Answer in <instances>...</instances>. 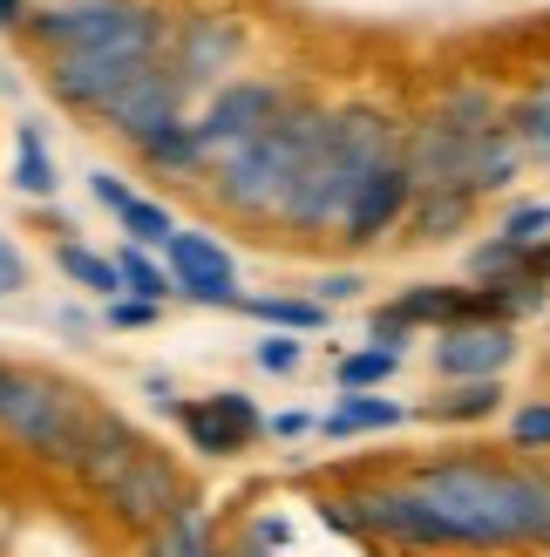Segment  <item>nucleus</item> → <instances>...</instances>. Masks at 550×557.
I'll use <instances>...</instances> for the list:
<instances>
[{
    "label": "nucleus",
    "mask_w": 550,
    "mask_h": 557,
    "mask_svg": "<svg viewBox=\"0 0 550 557\" xmlns=\"http://www.w3.org/2000/svg\"><path fill=\"white\" fill-rule=\"evenodd\" d=\"M136 157H143V171H157V177H204L211 171V157L198 144V129H190V116L171 123V129H157L150 144H136Z\"/></svg>",
    "instance_id": "aec40b11"
},
{
    "label": "nucleus",
    "mask_w": 550,
    "mask_h": 557,
    "mask_svg": "<svg viewBox=\"0 0 550 557\" xmlns=\"http://www.w3.org/2000/svg\"><path fill=\"white\" fill-rule=\"evenodd\" d=\"M184 102H190V96L177 89V75L163 69V54H157V62H143V69H136L123 89H116V96H109V109H102L96 123H102L109 136H123V144L136 150V144H150L157 129L184 123Z\"/></svg>",
    "instance_id": "9d476101"
},
{
    "label": "nucleus",
    "mask_w": 550,
    "mask_h": 557,
    "mask_svg": "<svg viewBox=\"0 0 550 557\" xmlns=\"http://www.w3.org/2000/svg\"><path fill=\"white\" fill-rule=\"evenodd\" d=\"M415 408H401V401H388V395H340L334 401V414H326V435H388V429H401Z\"/></svg>",
    "instance_id": "4be33fe9"
},
{
    "label": "nucleus",
    "mask_w": 550,
    "mask_h": 557,
    "mask_svg": "<svg viewBox=\"0 0 550 557\" xmlns=\"http://www.w3.org/2000/svg\"><path fill=\"white\" fill-rule=\"evenodd\" d=\"M143 62H157V54H143V48H75V54H48V62H41V89L62 102V109H75V116H102L109 96H116Z\"/></svg>",
    "instance_id": "1a4fd4ad"
},
{
    "label": "nucleus",
    "mask_w": 550,
    "mask_h": 557,
    "mask_svg": "<svg viewBox=\"0 0 550 557\" xmlns=\"http://www.w3.org/2000/svg\"><path fill=\"white\" fill-rule=\"evenodd\" d=\"M401 171L415 190H470V129L449 123H401Z\"/></svg>",
    "instance_id": "4468645a"
},
{
    "label": "nucleus",
    "mask_w": 550,
    "mask_h": 557,
    "mask_svg": "<svg viewBox=\"0 0 550 557\" xmlns=\"http://www.w3.org/2000/svg\"><path fill=\"white\" fill-rule=\"evenodd\" d=\"M136 449H143L136 422H123L116 408H89V422H82V435H75L68 469H75V483H82V490H96V496H102V490L136 462Z\"/></svg>",
    "instance_id": "2eb2a0df"
},
{
    "label": "nucleus",
    "mask_w": 550,
    "mask_h": 557,
    "mask_svg": "<svg viewBox=\"0 0 550 557\" xmlns=\"http://www.w3.org/2000/svg\"><path fill=\"white\" fill-rule=\"evenodd\" d=\"M157 313H163V306L116 293V299H109V313H102V326H116V333H143V326H157Z\"/></svg>",
    "instance_id": "e433bc0d"
},
{
    "label": "nucleus",
    "mask_w": 550,
    "mask_h": 557,
    "mask_svg": "<svg viewBox=\"0 0 550 557\" xmlns=\"http://www.w3.org/2000/svg\"><path fill=\"white\" fill-rule=\"evenodd\" d=\"M163 265H171L177 299H190V306H245V293H238V259L211 232H184L177 225V238L163 245Z\"/></svg>",
    "instance_id": "f8f14e48"
},
{
    "label": "nucleus",
    "mask_w": 550,
    "mask_h": 557,
    "mask_svg": "<svg viewBox=\"0 0 550 557\" xmlns=\"http://www.w3.org/2000/svg\"><path fill=\"white\" fill-rule=\"evenodd\" d=\"M510 449H524V456H550V401H524V408H510Z\"/></svg>",
    "instance_id": "72a5a7b5"
},
{
    "label": "nucleus",
    "mask_w": 550,
    "mask_h": 557,
    "mask_svg": "<svg viewBox=\"0 0 550 557\" xmlns=\"http://www.w3.org/2000/svg\"><path fill=\"white\" fill-rule=\"evenodd\" d=\"M326 136V109L320 102H286L252 144H238L232 157H217L204 184H211V205L232 211V218H279L286 190L299 177V163L313 157V144Z\"/></svg>",
    "instance_id": "7ed1b4c3"
},
{
    "label": "nucleus",
    "mask_w": 550,
    "mask_h": 557,
    "mask_svg": "<svg viewBox=\"0 0 550 557\" xmlns=\"http://www.w3.org/2000/svg\"><path fill=\"white\" fill-rule=\"evenodd\" d=\"M252 544H265V550H286L292 544V523L279 517V510H265V517H252V531H245Z\"/></svg>",
    "instance_id": "58836bf2"
},
{
    "label": "nucleus",
    "mask_w": 550,
    "mask_h": 557,
    "mask_svg": "<svg viewBox=\"0 0 550 557\" xmlns=\"http://www.w3.org/2000/svg\"><path fill=\"white\" fill-rule=\"evenodd\" d=\"M428 360L442 381H503V368L516 360V326H497V320L442 326L428 341Z\"/></svg>",
    "instance_id": "ddd939ff"
},
{
    "label": "nucleus",
    "mask_w": 550,
    "mask_h": 557,
    "mask_svg": "<svg viewBox=\"0 0 550 557\" xmlns=\"http://www.w3.org/2000/svg\"><path fill=\"white\" fill-rule=\"evenodd\" d=\"M401 157V123L388 116V109H374V102H347V109H326V136L313 144V157L299 163V177L286 190V205L272 225H286V232H334L347 205H353V190H361L380 163H395Z\"/></svg>",
    "instance_id": "f03ea898"
},
{
    "label": "nucleus",
    "mask_w": 550,
    "mask_h": 557,
    "mask_svg": "<svg viewBox=\"0 0 550 557\" xmlns=\"http://www.w3.org/2000/svg\"><path fill=\"white\" fill-rule=\"evenodd\" d=\"M292 96L279 89V82H265V75H232L225 89H211L204 96V109L190 116V129H198V144H204V157L217 163V157H232L238 144H252V136L279 116Z\"/></svg>",
    "instance_id": "6e6552de"
},
{
    "label": "nucleus",
    "mask_w": 550,
    "mask_h": 557,
    "mask_svg": "<svg viewBox=\"0 0 550 557\" xmlns=\"http://www.w3.org/2000/svg\"><path fill=\"white\" fill-rule=\"evenodd\" d=\"M54 326H62V333H75V341H89V333H96V320L82 313V306H62V313H54Z\"/></svg>",
    "instance_id": "37998d69"
},
{
    "label": "nucleus",
    "mask_w": 550,
    "mask_h": 557,
    "mask_svg": "<svg viewBox=\"0 0 550 557\" xmlns=\"http://www.w3.org/2000/svg\"><path fill=\"white\" fill-rule=\"evenodd\" d=\"M89 395L68 381H54V374H27L21 368V387H14V401L0 408V435H14L35 462H54V469H68L75 456V435L82 422H89Z\"/></svg>",
    "instance_id": "39448f33"
},
{
    "label": "nucleus",
    "mask_w": 550,
    "mask_h": 557,
    "mask_svg": "<svg viewBox=\"0 0 550 557\" xmlns=\"http://www.w3.org/2000/svg\"><path fill=\"white\" fill-rule=\"evenodd\" d=\"M225 557H286V550H265V544H252V537H238Z\"/></svg>",
    "instance_id": "de8ad7c7"
},
{
    "label": "nucleus",
    "mask_w": 550,
    "mask_h": 557,
    "mask_svg": "<svg viewBox=\"0 0 550 557\" xmlns=\"http://www.w3.org/2000/svg\"><path fill=\"white\" fill-rule=\"evenodd\" d=\"M116 278H123V293L129 299H150V306H163L177 286H171V265H163V252H143V245H123L116 252Z\"/></svg>",
    "instance_id": "c85d7f7f"
},
{
    "label": "nucleus",
    "mask_w": 550,
    "mask_h": 557,
    "mask_svg": "<svg viewBox=\"0 0 550 557\" xmlns=\"http://www.w3.org/2000/svg\"><path fill=\"white\" fill-rule=\"evenodd\" d=\"M54 157H48V136H41V123H21L14 129V190L21 198H35V205H48L54 198Z\"/></svg>",
    "instance_id": "b1692460"
},
{
    "label": "nucleus",
    "mask_w": 550,
    "mask_h": 557,
    "mask_svg": "<svg viewBox=\"0 0 550 557\" xmlns=\"http://www.w3.org/2000/svg\"><path fill=\"white\" fill-rule=\"evenodd\" d=\"M143 557H225V550H217V537H211V517L198 504H184L163 531L143 537Z\"/></svg>",
    "instance_id": "5701e85b"
},
{
    "label": "nucleus",
    "mask_w": 550,
    "mask_h": 557,
    "mask_svg": "<svg viewBox=\"0 0 550 557\" xmlns=\"http://www.w3.org/2000/svg\"><path fill=\"white\" fill-rule=\"evenodd\" d=\"M428 116H435V123H449V129H470V136H476V129H489V123H503V96L489 89L483 75H476V82L462 75V82H449V89L428 102Z\"/></svg>",
    "instance_id": "6ab92c4d"
},
{
    "label": "nucleus",
    "mask_w": 550,
    "mask_h": 557,
    "mask_svg": "<svg viewBox=\"0 0 550 557\" xmlns=\"http://www.w3.org/2000/svg\"><path fill=\"white\" fill-rule=\"evenodd\" d=\"M361 293H367V272H326L320 286H313V299L326 306V313H334V306H353Z\"/></svg>",
    "instance_id": "4c0bfd02"
},
{
    "label": "nucleus",
    "mask_w": 550,
    "mask_h": 557,
    "mask_svg": "<svg viewBox=\"0 0 550 557\" xmlns=\"http://www.w3.org/2000/svg\"><path fill=\"white\" fill-rule=\"evenodd\" d=\"M21 21H27V0H0V27L8 35H21Z\"/></svg>",
    "instance_id": "49530a36"
},
{
    "label": "nucleus",
    "mask_w": 550,
    "mask_h": 557,
    "mask_svg": "<svg viewBox=\"0 0 550 557\" xmlns=\"http://www.w3.org/2000/svg\"><path fill=\"white\" fill-rule=\"evenodd\" d=\"M27 48L48 54H75V48H143L163 54V35H171V14L157 0H48V8H27L21 21Z\"/></svg>",
    "instance_id": "20e7f679"
},
{
    "label": "nucleus",
    "mask_w": 550,
    "mask_h": 557,
    "mask_svg": "<svg viewBox=\"0 0 550 557\" xmlns=\"http://www.w3.org/2000/svg\"><path fill=\"white\" fill-rule=\"evenodd\" d=\"M395 306H401V313L415 320V326H428V333L476 320V293H470V286H408Z\"/></svg>",
    "instance_id": "412c9836"
},
{
    "label": "nucleus",
    "mask_w": 550,
    "mask_h": 557,
    "mask_svg": "<svg viewBox=\"0 0 550 557\" xmlns=\"http://www.w3.org/2000/svg\"><path fill=\"white\" fill-rule=\"evenodd\" d=\"M497 238H510L516 252H530L537 238H550V205H543V198H524V205H510V211H503V232H497Z\"/></svg>",
    "instance_id": "f704fd0d"
},
{
    "label": "nucleus",
    "mask_w": 550,
    "mask_h": 557,
    "mask_svg": "<svg viewBox=\"0 0 550 557\" xmlns=\"http://www.w3.org/2000/svg\"><path fill=\"white\" fill-rule=\"evenodd\" d=\"M320 429V414H307V408H286V414H272L265 422V435H279V442H299V435H313Z\"/></svg>",
    "instance_id": "a19ab883"
},
{
    "label": "nucleus",
    "mask_w": 550,
    "mask_h": 557,
    "mask_svg": "<svg viewBox=\"0 0 550 557\" xmlns=\"http://www.w3.org/2000/svg\"><path fill=\"white\" fill-rule=\"evenodd\" d=\"M470 218H476V190H415V205H408L401 225L422 245H449V238L470 232Z\"/></svg>",
    "instance_id": "a211bd4d"
},
{
    "label": "nucleus",
    "mask_w": 550,
    "mask_h": 557,
    "mask_svg": "<svg viewBox=\"0 0 550 557\" xmlns=\"http://www.w3.org/2000/svg\"><path fill=\"white\" fill-rule=\"evenodd\" d=\"M143 395H150L163 414H177V395H171V381H163V374H143Z\"/></svg>",
    "instance_id": "a18cd8bd"
},
{
    "label": "nucleus",
    "mask_w": 550,
    "mask_h": 557,
    "mask_svg": "<svg viewBox=\"0 0 550 557\" xmlns=\"http://www.w3.org/2000/svg\"><path fill=\"white\" fill-rule=\"evenodd\" d=\"M503 123L516 129V144H524V157L550 163V82H537V89H524L510 109H503Z\"/></svg>",
    "instance_id": "cd10ccee"
},
{
    "label": "nucleus",
    "mask_w": 550,
    "mask_h": 557,
    "mask_svg": "<svg viewBox=\"0 0 550 557\" xmlns=\"http://www.w3.org/2000/svg\"><path fill=\"white\" fill-rule=\"evenodd\" d=\"M116 225L129 232V245H143V252H163V245L177 238V218H171V205H157V198H143V190H136V198L116 211Z\"/></svg>",
    "instance_id": "c756f323"
},
{
    "label": "nucleus",
    "mask_w": 550,
    "mask_h": 557,
    "mask_svg": "<svg viewBox=\"0 0 550 557\" xmlns=\"http://www.w3.org/2000/svg\"><path fill=\"white\" fill-rule=\"evenodd\" d=\"M238 313L265 320L272 333H320V326H326V306H320L313 293H259V299H245Z\"/></svg>",
    "instance_id": "393cba45"
},
{
    "label": "nucleus",
    "mask_w": 550,
    "mask_h": 557,
    "mask_svg": "<svg viewBox=\"0 0 550 557\" xmlns=\"http://www.w3.org/2000/svg\"><path fill=\"white\" fill-rule=\"evenodd\" d=\"M177 429L190 435V449L225 462L238 449H252L265 435V414L252 395H238V387H217V395H198V401H177Z\"/></svg>",
    "instance_id": "9b49d317"
},
{
    "label": "nucleus",
    "mask_w": 550,
    "mask_h": 557,
    "mask_svg": "<svg viewBox=\"0 0 550 557\" xmlns=\"http://www.w3.org/2000/svg\"><path fill=\"white\" fill-rule=\"evenodd\" d=\"M415 333H422V326L408 320V313H401L395 299H388V306H374V313H367V347H380V354H395V360H401L408 347H415Z\"/></svg>",
    "instance_id": "473e14b6"
},
{
    "label": "nucleus",
    "mask_w": 550,
    "mask_h": 557,
    "mask_svg": "<svg viewBox=\"0 0 550 557\" xmlns=\"http://www.w3.org/2000/svg\"><path fill=\"white\" fill-rule=\"evenodd\" d=\"M238 54H245V21L225 14V8H190V14L171 21V35H163V69L177 75L184 96L225 89Z\"/></svg>",
    "instance_id": "423d86ee"
},
{
    "label": "nucleus",
    "mask_w": 550,
    "mask_h": 557,
    "mask_svg": "<svg viewBox=\"0 0 550 557\" xmlns=\"http://www.w3.org/2000/svg\"><path fill=\"white\" fill-rule=\"evenodd\" d=\"M252 360L265 374H292L299 360H307V333H265V341L252 347Z\"/></svg>",
    "instance_id": "c9c22d12"
},
{
    "label": "nucleus",
    "mask_w": 550,
    "mask_h": 557,
    "mask_svg": "<svg viewBox=\"0 0 550 557\" xmlns=\"http://www.w3.org/2000/svg\"><path fill=\"white\" fill-rule=\"evenodd\" d=\"M401 368L395 354H380V347H353V354H340V368H334V381H340V395H374L380 381H388Z\"/></svg>",
    "instance_id": "7c9ffc66"
},
{
    "label": "nucleus",
    "mask_w": 550,
    "mask_h": 557,
    "mask_svg": "<svg viewBox=\"0 0 550 557\" xmlns=\"http://www.w3.org/2000/svg\"><path fill=\"white\" fill-rule=\"evenodd\" d=\"M516 177H524V144H516L510 123H489L470 136V190L483 198V190H510Z\"/></svg>",
    "instance_id": "f3484780"
},
{
    "label": "nucleus",
    "mask_w": 550,
    "mask_h": 557,
    "mask_svg": "<svg viewBox=\"0 0 550 557\" xmlns=\"http://www.w3.org/2000/svg\"><path fill=\"white\" fill-rule=\"evenodd\" d=\"M190 504V483H184V469H177V456H163V449H136V462L123 469L116 483L102 490V510L123 523V531H136V537H150V531H163L177 510Z\"/></svg>",
    "instance_id": "0eeeda50"
},
{
    "label": "nucleus",
    "mask_w": 550,
    "mask_h": 557,
    "mask_svg": "<svg viewBox=\"0 0 550 557\" xmlns=\"http://www.w3.org/2000/svg\"><path fill=\"white\" fill-rule=\"evenodd\" d=\"M510 272H524V252L489 232L483 245H470V278H462V286H497V278H510Z\"/></svg>",
    "instance_id": "2f4dec72"
},
{
    "label": "nucleus",
    "mask_w": 550,
    "mask_h": 557,
    "mask_svg": "<svg viewBox=\"0 0 550 557\" xmlns=\"http://www.w3.org/2000/svg\"><path fill=\"white\" fill-rule=\"evenodd\" d=\"M510 387L503 381H449L442 401H428L435 422H489V414H503Z\"/></svg>",
    "instance_id": "bb28decb"
},
{
    "label": "nucleus",
    "mask_w": 550,
    "mask_h": 557,
    "mask_svg": "<svg viewBox=\"0 0 550 557\" xmlns=\"http://www.w3.org/2000/svg\"><path fill=\"white\" fill-rule=\"evenodd\" d=\"M408 205H415V184H408L401 157H395V163H380V171L353 190V205H347V218H340V238L353 245V252H361V245H380L388 232H401Z\"/></svg>",
    "instance_id": "dca6fc26"
},
{
    "label": "nucleus",
    "mask_w": 550,
    "mask_h": 557,
    "mask_svg": "<svg viewBox=\"0 0 550 557\" xmlns=\"http://www.w3.org/2000/svg\"><path fill=\"white\" fill-rule=\"evenodd\" d=\"M408 490L442 517L455 550H550V476L543 469H503L483 456L422 462Z\"/></svg>",
    "instance_id": "f257e3e1"
},
{
    "label": "nucleus",
    "mask_w": 550,
    "mask_h": 557,
    "mask_svg": "<svg viewBox=\"0 0 550 557\" xmlns=\"http://www.w3.org/2000/svg\"><path fill=\"white\" fill-rule=\"evenodd\" d=\"M54 265H62V278H68V286L96 293V299H116V293H123V278H116V259L89 252L82 238H54Z\"/></svg>",
    "instance_id": "a878e982"
},
{
    "label": "nucleus",
    "mask_w": 550,
    "mask_h": 557,
    "mask_svg": "<svg viewBox=\"0 0 550 557\" xmlns=\"http://www.w3.org/2000/svg\"><path fill=\"white\" fill-rule=\"evenodd\" d=\"M21 286H27V259L14 252L8 238H0V299H8V293H21Z\"/></svg>",
    "instance_id": "79ce46f5"
},
{
    "label": "nucleus",
    "mask_w": 550,
    "mask_h": 557,
    "mask_svg": "<svg viewBox=\"0 0 550 557\" xmlns=\"http://www.w3.org/2000/svg\"><path fill=\"white\" fill-rule=\"evenodd\" d=\"M89 190H96V205H102V211H123V205L136 198V190H129L116 171H89Z\"/></svg>",
    "instance_id": "ea45409f"
},
{
    "label": "nucleus",
    "mask_w": 550,
    "mask_h": 557,
    "mask_svg": "<svg viewBox=\"0 0 550 557\" xmlns=\"http://www.w3.org/2000/svg\"><path fill=\"white\" fill-rule=\"evenodd\" d=\"M524 272H530V278H543V286H550V238H537L530 252H524Z\"/></svg>",
    "instance_id": "c03bdc74"
}]
</instances>
